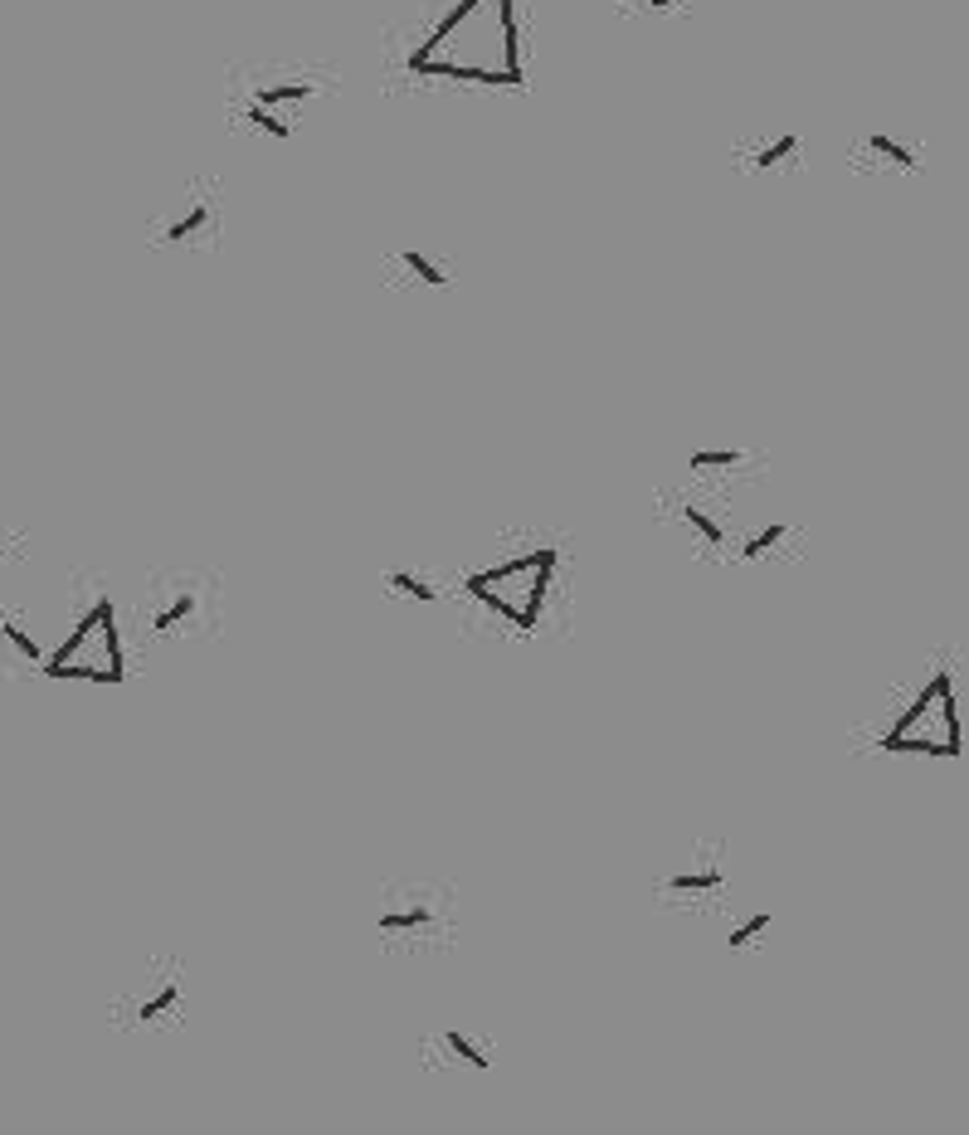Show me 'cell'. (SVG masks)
<instances>
[{"label":"cell","instance_id":"cell-9","mask_svg":"<svg viewBox=\"0 0 969 1135\" xmlns=\"http://www.w3.org/2000/svg\"><path fill=\"white\" fill-rule=\"evenodd\" d=\"M672 892H716L721 887V868H707V872H682L668 882Z\"/></svg>","mask_w":969,"mask_h":1135},{"label":"cell","instance_id":"cell-13","mask_svg":"<svg viewBox=\"0 0 969 1135\" xmlns=\"http://www.w3.org/2000/svg\"><path fill=\"white\" fill-rule=\"evenodd\" d=\"M682 517L692 522V531H702V536H707L711 546H721V541H726V531L716 527V522H711V517L702 512V507H682Z\"/></svg>","mask_w":969,"mask_h":1135},{"label":"cell","instance_id":"cell-7","mask_svg":"<svg viewBox=\"0 0 969 1135\" xmlns=\"http://www.w3.org/2000/svg\"><path fill=\"white\" fill-rule=\"evenodd\" d=\"M390 585H395V590H405L410 600H424V605H434V600H439V590H434L429 580L410 575V570H390Z\"/></svg>","mask_w":969,"mask_h":1135},{"label":"cell","instance_id":"cell-2","mask_svg":"<svg viewBox=\"0 0 969 1135\" xmlns=\"http://www.w3.org/2000/svg\"><path fill=\"white\" fill-rule=\"evenodd\" d=\"M210 215H215V210H210V200H195L186 215H176V220L166 225V234H161V239H166V244H186L190 234H200V229L210 225Z\"/></svg>","mask_w":969,"mask_h":1135},{"label":"cell","instance_id":"cell-11","mask_svg":"<svg viewBox=\"0 0 969 1135\" xmlns=\"http://www.w3.org/2000/svg\"><path fill=\"white\" fill-rule=\"evenodd\" d=\"M444 1043H448V1048H453V1053H458V1058H463V1062H473V1067H478V1072H487V1067H492V1062H487V1053H483V1048H478V1043H468V1038H463V1033H458V1028H448V1033H444Z\"/></svg>","mask_w":969,"mask_h":1135},{"label":"cell","instance_id":"cell-19","mask_svg":"<svg viewBox=\"0 0 969 1135\" xmlns=\"http://www.w3.org/2000/svg\"><path fill=\"white\" fill-rule=\"evenodd\" d=\"M638 5H648V10H668L672 0H638Z\"/></svg>","mask_w":969,"mask_h":1135},{"label":"cell","instance_id":"cell-16","mask_svg":"<svg viewBox=\"0 0 969 1135\" xmlns=\"http://www.w3.org/2000/svg\"><path fill=\"white\" fill-rule=\"evenodd\" d=\"M736 449H702V454H692V468H731L736 463Z\"/></svg>","mask_w":969,"mask_h":1135},{"label":"cell","instance_id":"cell-14","mask_svg":"<svg viewBox=\"0 0 969 1135\" xmlns=\"http://www.w3.org/2000/svg\"><path fill=\"white\" fill-rule=\"evenodd\" d=\"M190 609H195V600H190V595H176L171 605H166L161 614H156V629H171V624H181V619H186Z\"/></svg>","mask_w":969,"mask_h":1135},{"label":"cell","instance_id":"cell-4","mask_svg":"<svg viewBox=\"0 0 969 1135\" xmlns=\"http://www.w3.org/2000/svg\"><path fill=\"white\" fill-rule=\"evenodd\" d=\"M794 152H799V132H784V137H775V142L755 147V152H750V166H755V171H770V166H780L784 156H794Z\"/></svg>","mask_w":969,"mask_h":1135},{"label":"cell","instance_id":"cell-18","mask_svg":"<svg viewBox=\"0 0 969 1135\" xmlns=\"http://www.w3.org/2000/svg\"><path fill=\"white\" fill-rule=\"evenodd\" d=\"M176 999H181V989L176 984H166L151 1004H142V1019H156V1014H166V1009H176Z\"/></svg>","mask_w":969,"mask_h":1135},{"label":"cell","instance_id":"cell-10","mask_svg":"<svg viewBox=\"0 0 969 1135\" xmlns=\"http://www.w3.org/2000/svg\"><path fill=\"white\" fill-rule=\"evenodd\" d=\"M780 541H784V522H770V527H760L746 546H741V556L755 561V556H765V551H770V546H780Z\"/></svg>","mask_w":969,"mask_h":1135},{"label":"cell","instance_id":"cell-5","mask_svg":"<svg viewBox=\"0 0 969 1135\" xmlns=\"http://www.w3.org/2000/svg\"><path fill=\"white\" fill-rule=\"evenodd\" d=\"M302 98H312V83H307V78H302V83H273V88H259V93H254L259 108H283V103H302Z\"/></svg>","mask_w":969,"mask_h":1135},{"label":"cell","instance_id":"cell-8","mask_svg":"<svg viewBox=\"0 0 969 1135\" xmlns=\"http://www.w3.org/2000/svg\"><path fill=\"white\" fill-rule=\"evenodd\" d=\"M244 117H249V122L259 127V132L278 137V142H288V137H293V127H288L283 117H273V108H259V103H249V108H244Z\"/></svg>","mask_w":969,"mask_h":1135},{"label":"cell","instance_id":"cell-12","mask_svg":"<svg viewBox=\"0 0 969 1135\" xmlns=\"http://www.w3.org/2000/svg\"><path fill=\"white\" fill-rule=\"evenodd\" d=\"M424 921H429V911H424V907L385 911V916H380V931H414V926H424Z\"/></svg>","mask_w":969,"mask_h":1135},{"label":"cell","instance_id":"cell-3","mask_svg":"<svg viewBox=\"0 0 969 1135\" xmlns=\"http://www.w3.org/2000/svg\"><path fill=\"white\" fill-rule=\"evenodd\" d=\"M867 147H872L877 156H887V161H892V166H901V171H921V156L911 152L906 142H892L887 132H872V137H867Z\"/></svg>","mask_w":969,"mask_h":1135},{"label":"cell","instance_id":"cell-17","mask_svg":"<svg viewBox=\"0 0 969 1135\" xmlns=\"http://www.w3.org/2000/svg\"><path fill=\"white\" fill-rule=\"evenodd\" d=\"M765 926H770V911H755V916H750L746 926H741V931L731 936V950H736V946H750V941H755V936H760Z\"/></svg>","mask_w":969,"mask_h":1135},{"label":"cell","instance_id":"cell-6","mask_svg":"<svg viewBox=\"0 0 969 1135\" xmlns=\"http://www.w3.org/2000/svg\"><path fill=\"white\" fill-rule=\"evenodd\" d=\"M400 264L410 268V273H419V278H424L429 288H448V273L434 264V259H424L419 249H405V254H400Z\"/></svg>","mask_w":969,"mask_h":1135},{"label":"cell","instance_id":"cell-15","mask_svg":"<svg viewBox=\"0 0 969 1135\" xmlns=\"http://www.w3.org/2000/svg\"><path fill=\"white\" fill-rule=\"evenodd\" d=\"M0 634H5V639H10V644L20 648V653H25V658H30V663H39V644H35V639H30V634H25V629H20V624H0Z\"/></svg>","mask_w":969,"mask_h":1135},{"label":"cell","instance_id":"cell-1","mask_svg":"<svg viewBox=\"0 0 969 1135\" xmlns=\"http://www.w3.org/2000/svg\"><path fill=\"white\" fill-rule=\"evenodd\" d=\"M497 10V49H502V69L512 83H522V25H517V0H492Z\"/></svg>","mask_w":969,"mask_h":1135}]
</instances>
